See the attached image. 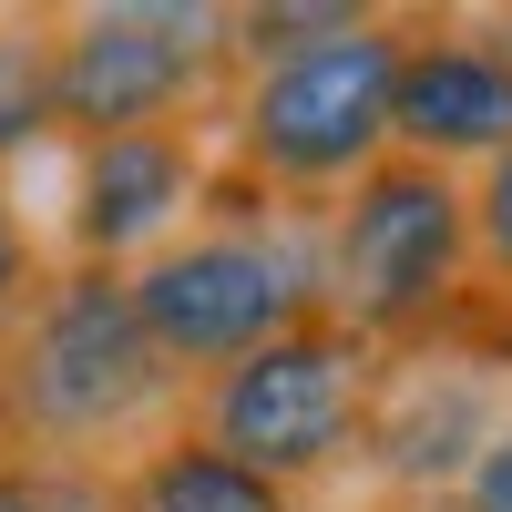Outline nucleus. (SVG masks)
<instances>
[{
	"mask_svg": "<svg viewBox=\"0 0 512 512\" xmlns=\"http://www.w3.org/2000/svg\"><path fill=\"white\" fill-rule=\"evenodd\" d=\"M379 512H451V492H420V502H379Z\"/></svg>",
	"mask_w": 512,
	"mask_h": 512,
	"instance_id": "17",
	"label": "nucleus"
},
{
	"mask_svg": "<svg viewBox=\"0 0 512 512\" xmlns=\"http://www.w3.org/2000/svg\"><path fill=\"white\" fill-rule=\"evenodd\" d=\"M216 144L205 123H164V134H103L72 144V195H62V267H144L164 236L195 226Z\"/></svg>",
	"mask_w": 512,
	"mask_h": 512,
	"instance_id": "8",
	"label": "nucleus"
},
{
	"mask_svg": "<svg viewBox=\"0 0 512 512\" xmlns=\"http://www.w3.org/2000/svg\"><path fill=\"white\" fill-rule=\"evenodd\" d=\"M0 512H113V472H72V461H11V451H0Z\"/></svg>",
	"mask_w": 512,
	"mask_h": 512,
	"instance_id": "13",
	"label": "nucleus"
},
{
	"mask_svg": "<svg viewBox=\"0 0 512 512\" xmlns=\"http://www.w3.org/2000/svg\"><path fill=\"white\" fill-rule=\"evenodd\" d=\"M41 267H52V256H41V236H31V216H21L11 175H0V318H11L21 297L41 287Z\"/></svg>",
	"mask_w": 512,
	"mask_h": 512,
	"instance_id": "14",
	"label": "nucleus"
},
{
	"mask_svg": "<svg viewBox=\"0 0 512 512\" xmlns=\"http://www.w3.org/2000/svg\"><path fill=\"white\" fill-rule=\"evenodd\" d=\"M52 41V134H164V123H216L236 93L226 11H175V0H113V11H41Z\"/></svg>",
	"mask_w": 512,
	"mask_h": 512,
	"instance_id": "6",
	"label": "nucleus"
},
{
	"mask_svg": "<svg viewBox=\"0 0 512 512\" xmlns=\"http://www.w3.org/2000/svg\"><path fill=\"white\" fill-rule=\"evenodd\" d=\"M123 297L154 338V359L205 390L246 349H267L287 318L328 308L318 297V216H287L236 175H205V205L185 236H164L144 267H123Z\"/></svg>",
	"mask_w": 512,
	"mask_h": 512,
	"instance_id": "2",
	"label": "nucleus"
},
{
	"mask_svg": "<svg viewBox=\"0 0 512 512\" xmlns=\"http://www.w3.org/2000/svg\"><path fill=\"white\" fill-rule=\"evenodd\" d=\"M113 512H134V502H113Z\"/></svg>",
	"mask_w": 512,
	"mask_h": 512,
	"instance_id": "18",
	"label": "nucleus"
},
{
	"mask_svg": "<svg viewBox=\"0 0 512 512\" xmlns=\"http://www.w3.org/2000/svg\"><path fill=\"white\" fill-rule=\"evenodd\" d=\"M379 379H390V359H379L359 328H338L328 308H308V318H287L267 349H246L236 369L205 379V390H185V431L297 492V482H328L338 461H359Z\"/></svg>",
	"mask_w": 512,
	"mask_h": 512,
	"instance_id": "5",
	"label": "nucleus"
},
{
	"mask_svg": "<svg viewBox=\"0 0 512 512\" xmlns=\"http://www.w3.org/2000/svg\"><path fill=\"white\" fill-rule=\"evenodd\" d=\"M451 512H512V420L482 441V461L451 482Z\"/></svg>",
	"mask_w": 512,
	"mask_h": 512,
	"instance_id": "16",
	"label": "nucleus"
},
{
	"mask_svg": "<svg viewBox=\"0 0 512 512\" xmlns=\"http://www.w3.org/2000/svg\"><path fill=\"white\" fill-rule=\"evenodd\" d=\"M185 379L154 359L113 267H41V287L0 318V451L103 472L113 451L175 431Z\"/></svg>",
	"mask_w": 512,
	"mask_h": 512,
	"instance_id": "1",
	"label": "nucleus"
},
{
	"mask_svg": "<svg viewBox=\"0 0 512 512\" xmlns=\"http://www.w3.org/2000/svg\"><path fill=\"white\" fill-rule=\"evenodd\" d=\"M52 134V41H41V11L0 21V175Z\"/></svg>",
	"mask_w": 512,
	"mask_h": 512,
	"instance_id": "11",
	"label": "nucleus"
},
{
	"mask_svg": "<svg viewBox=\"0 0 512 512\" xmlns=\"http://www.w3.org/2000/svg\"><path fill=\"white\" fill-rule=\"evenodd\" d=\"M441 359H472V369L512 379V308H492V297H472V308L451 318V338H441Z\"/></svg>",
	"mask_w": 512,
	"mask_h": 512,
	"instance_id": "15",
	"label": "nucleus"
},
{
	"mask_svg": "<svg viewBox=\"0 0 512 512\" xmlns=\"http://www.w3.org/2000/svg\"><path fill=\"white\" fill-rule=\"evenodd\" d=\"M502 420H512V410H502V379H492V369L441 359V349H431V359H390L359 461L390 472V502H420V492H451L461 472H472Z\"/></svg>",
	"mask_w": 512,
	"mask_h": 512,
	"instance_id": "9",
	"label": "nucleus"
},
{
	"mask_svg": "<svg viewBox=\"0 0 512 512\" xmlns=\"http://www.w3.org/2000/svg\"><path fill=\"white\" fill-rule=\"evenodd\" d=\"M461 195H472V297L512 308V144L492 164H472Z\"/></svg>",
	"mask_w": 512,
	"mask_h": 512,
	"instance_id": "12",
	"label": "nucleus"
},
{
	"mask_svg": "<svg viewBox=\"0 0 512 512\" xmlns=\"http://www.w3.org/2000/svg\"><path fill=\"white\" fill-rule=\"evenodd\" d=\"M318 297L379 359H431L472 308V195L420 154H379L318 216Z\"/></svg>",
	"mask_w": 512,
	"mask_h": 512,
	"instance_id": "4",
	"label": "nucleus"
},
{
	"mask_svg": "<svg viewBox=\"0 0 512 512\" xmlns=\"http://www.w3.org/2000/svg\"><path fill=\"white\" fill-rule=\"evenodd\" d=\"M113 502H134V512H297L287 482L226 461L216 441H195L185 420H175V431H154V441L113 472Z\"/></svg>",
	"mask_w": 512,
	"mask_h": 512,
	"instance_id": "10",
	"label": "nucleus"
},
{
	"mask_svg": "<svg viewBox=\"0 0 512 512\" xmlns=\"http://www.w3.org/2000/svg\"><path fill=\"white\" fill-rule=\"evenodd\" d=\"M410 11H349L328 41L236 72L226 93V175L287 216H328L379 154H390V72Z\"/></svg>",
	"mask_w": 512,
	"mask_h": 512,
	"instance_id": "3",
	"label": "nucleus"
},
{
	"mask_svg": "<svg viewBox=\"0 0 512 512\" xmlns=\"http://www.w3.org/2000/svg\"><path fill=\"white\" fill-rule=\"evenodd\" d=\"M512 144V11H410L390 72V154L472 175Z\"/></svg>",
	"mask_w": 512,
	"mask_h": 512,
	"instance_id": "7",
	"label": "nucleus"
}]
</instances>
